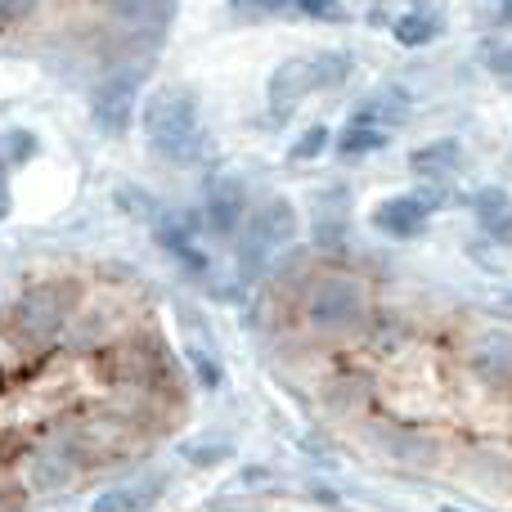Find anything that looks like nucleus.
Segmentation results:
<instances>
[{
  "mask_svg": "<svg viewBox=\"0 0 512 512\" xmlns=\"http://www.w3.org/2000/svg\"><path fill=\"white\" fill-rule=\"evenodd\" d=\"M144 135H149L153 153L180 162H198L203 153V122H198V104L185 86H162L144 104Z\"/></svg>",
  "mask_w": 512,
  "mask_h": 512,
  "instance_id": "obj_1",
  "label": "nucleus"
},
{
  "mask_svg": "<svg viewBox=\"0 0 512 512\" xmlns=\"http://www.w3.org/2000/svg\"><path fill=\"white\" fill-rule=\"evenodd\" d=\"M351 72H355V59H351V54H342V50H324V54H306V59L279 63V68H274V77H270L274 113L288 117L306 95L328 90V86H342Z\"/></svg>",
  "mask_w": 512,
  "mask_h": 512,
  "instance_id": "obj_2",
  "label": "nucleus"
},
{
  "mask_svg": "<svg viewBox=\"0 0 512 512\" xmlns=\"http://www.w3.org/2000/svg\"><path fill=\"white\" fill-rule=\"evenodd\" d=\"M369 310L364 301V288L346 274H333V279H319L306 297V315L315 328H355Z\"/></svg>",
  "mask_w": 512,
  "mask_h": 512,
  "instance_id": "obj_3",
  "label": "nucleus"
},
{
  "mask_svg": "<svg viewBox=\"0 0 512 512\" xmlns=\"http://www.w3.org/2000/svg\"><path fill=\"white\" fill-rule=\"evenodd\" d=\"M297 239V207L288 198H270L248 216V230H243V256L261 261V256L288 248Z\"/></svg>",
  "mask_w": 512,
  "mask_h": 512,
  "instance_id": "obj_4",
  "label": "nucleus"
},
{
  "mask_svg": "<svg viewBox=\"0 0 512 512\" xmlns=\"http://www.w3.org/2000/svg\"><path fill=\"white\" fill-rule=\"evenodd\" d=\"M135 95H140V77L135 72H117V77H104L90 95V117L104 135H122L131 126L135 113Z\"/></svg>",
  "mask_w": 512,
  "mask_h": 512,
  "instance_id": "obj_5",
  "label": "nucleus"
},
{
  "mask_svg": "<svg viewBox=\"0 0 512 512\" xmlns=\"http://www.w3.org/2000/svg\"><path fill=\"white\" fill-rule=\"evenodd\" d=\"M14 319L27 337H36V342H41V337H54L63 328V319H68V288H59V283L32 288L23 301H18Z\"/></svg>",
  "mask_w": 512,
  "mask_h": 512,
  "instance_id": "obj_6",
  "label": "nucleus"
},
{
  "mask_svg": "<svg viewBox=\"0 0 512 512\" xmlns=\"http://www.w3.org/2000/svg\"><path fill=\"white\" fill-rule=\"evenodd\" d=\"M436 207H441L436 194H396V198H387V203H378L373 225H378L387 239H414Z\"/></svg>",
  "mask_w": 512,
  "mask_h": 512,
  "instance_id": "obj_7",
  "label": "nucleus"
},
{
  "mask_svg": "<svg viewBox=\"0 0 512 512\" xmlns=\"http://www.w3.org/2000/svg\"><path fill=\"white\" fill-rule=\"evenodd\" d=\"M477 225L499 243H512V198L504 189H481L477 194Z\"/></svg>",
  "mask_w": 512,
  "mask_h": 512,
  "instance_id": "obj_8",
  "label": "nucleus"
},
{
  "mask_svg": "<svg viewBox=\"0 0 512 512\" xmlns=\"http://www.w3.org/2000/svg\"><path fill=\"white\" fill-rule=\"evenodd\" d=\"M459 162H463V149L454 140H436V144H423V149L409 153V167H414V176H427V180L459 171Z\"/></svg>",
  "mask_w": 512,
  "mask_h": 512,
  "instance_id": "obj_9",
  "label": "nucleus"
},
{
  "mask_svg": "<svg viewBox=\"0 0 512 512\" xmlns=\"http://www.w3.org/2000/svg\"><path fill=\"white\" fill-rule=\"evenodd\" d=\"M239 216H243V194L239 185H216L212 198H207V225L221 234H234L239 230Z\"/></svg>",
  "mask_w": 512,
  "mask_h": 512,
  "instance_id": "obj_10",
  "label": "nucleus"
},
{
  "mask_svg": "<svg viewBox=\"0 0 512 512\" xmlns=\"http://www.w3.org/2000/svg\"><path fill=\"white\" fill-rule=\"evenodd\" d=\"M158 243L176 256V261H185L189 270H207V256L194 248V234H189L185 221H162L158 225Z\"/></svg>",
  "mask_w": 512,
  "mask_h": 512,
  "instance_id": "obj_11",
  "label": "nucleus"
},
{
  "mask_svg": "<svg viewBox=\"0 0 512 512\" xmlns=\"http://www.w3.org/2000/svg\"><path fill=\"white\" fill-rule=\"evenodd\" d=\"M477 369L495 382L512 378V337H499V333L481 337L477 342Z\"/></svg>",
  "mask_w": 512,
  "mask_h": 512,
  "instance_id": "obj_12",
  "label": "nucleus"
},
{
  "mask_svg": "<svg viewBox=\"0 0 512 512\" xmlns=\"http://www.w3.org/2000/svg\"><path fill=\"white\" fill-rule=\"evenodd\" d=\"M108 5L126 27H162L171 14V0H108Z\"/></svg>",
  "mask_w": 512,
  "mask_h": 512,
  "instance_id": "obj_13",
  "label": "nucleus"
},
{
  "mask_svg": "<svg viewBox=\"0 0 512 512\" xmlns=\"http://www.w3.org/2000/svg\"><path fill=\"white\" fill-rule=\"evenodd\" d=\"M391 32H396L400 45H409V50H414V45H427V41H436V36H441V18L414 9V14L396 18V27H391Z\"/></svg>",
  "mask_w": 512,
  "mask_h": 512,
  "instance_id": "obj_14",
  "label": "nucleus"
},
{
  "mask_svg": "<svg viewBox=\"0 0 512 512\" xmlns=\"http://www.w3.org/2000/svg\"><path fill=\"white\" fill-rule=\"evenodd\" d=\"M387 140L391 135L382 131V126H373V122H355V126H346L342 131V153H373V149H387Z\"/></svg>",
  "mask_w": 512,
  "mask_h": 512,
  "instance_id": "obj_15",
  "label": "nucleus"
},
{
  "mask_svg": "<svg viewBox=\"0 0 512 512\" xmlns=\"http://www.w3.org/2000/svg\"><path fill=\"white\" fill-rule=\"evenodd\" d=\"M68 477H72V459H68V454H41V459L32 463V481L41 490H59Z\"/></svg>",
  "mask_w": 512,
  "mask_h": 512,
  "instance_id": "obj_16",
  "label": "nucleus"
},
{
  "mask_svg": "<svg viewBox=\"0 0 512 512\" xmlns=\"http://www.w3.org/2000/svg\"><path fill=\"white\" fill-rule=\"evenodd\" d=\"M149 495H153V490H113V495L95 499V508H90V512H135V508L149 504Z\"/></svg>",
  "mask_w": 512,
  "mask_h": 512,
  "instance_id": "obj_17",
  "label": "nucleus"
},
{
  "mask_svg": "<svg viewBox=\"0 0 512 512\" xmlns=\"http://www.w3.org/2000/svg\"><path fill=\"white\" fill-rule=\"evenodd\" d=\"M328 144V126H310L297 144H292V162H306V158H319Z\"/></svg>",
  "mask_w": 512,
  "mask_h": 512,
  "instance_id": "obj_18",
  "label": "nucleus"
},
{
  "mask_svg": "<svg viewBox=\"0 0 512 512\" xmlns=\"http://www.w3.org/2000/svg\"><path fill=\"white\" fill-rule=\"evenodd\" d=\"M117 203H122L131 216H144V221L158 216V207H153V198L144 194V189H117Z\"/></svg>",
  "mask_w": 512,
  "mask_h": 512,
  "instance_id": "obj_19",
  "label": "nucleus"
},
{
  "mask_svg": "<svg viewBox=\"0 0 512 512\" xmlns=\"http://www.w3.org/2000/svg\"><path fill=\"white\" fill-rule=\"evenodd\" d=\"M41 0H0V23H23V18L36 14Z\"/></svg>",
  "mask_w": 512,
  "mask_h": 512,
  "instance_id": "obj_20",
  "label": "nucleus"
},
{
  "mask_svg": "<svg viewBox=\"0 0 512 512\" xmlns=\"http://www.w3.org/2000/svg\"><path fill=\"white\" fill-rule=\"evenodd\" d=\"M486 68L495 72L504 86H512V50H490V54H486Z\"/></svg>",
  "mask_w": 512,
  "mask_h": 512,
  "instance_id": "obj_21",
  "label": "nucleus"
},
{
  "mask_svg": "<svg viewBox=\"0 0 512 512\" xmlns=\"http://www.w3.org/2000/svg\"><path fill=\"white\" fill-rule=\"evenodd\" d=\"M499 18H504V27H512V0H499Z\"/></svg>",
  "mask_w": 512,
  "mask_h": 512,
  "instance_id": "obj_22",
  "label": "nucleus"
},
{
  "mask_svg": "<svg viewBox=\"0 0 512 512\" xmlns=\"http://www.w3.org/2000/svg\"><path fill=\"white\" fill-rule=\"evenodd\" d=\"M0 216H9V189H5V180H0Z\"/></svg>",
  "mask_w": 512,
  "mask_h": 512,
  "instance_id": "obj_23",
  "label": "nucleus"
},
{
  "mask_svg": "<svg viewBox=\"0 0 512 512\" xmlns=\"http://www.w3.org/2000/svg\"><path fill=\"white\" fill-rule=\"evenodd\" d=\"M445 512H459V508H445Z\"/></svg>",
  "mask_w": 512,
  "mask_h": 512,
  "instance_id": "obj_24",
  "label": "nucleus"
}]
</instances>
